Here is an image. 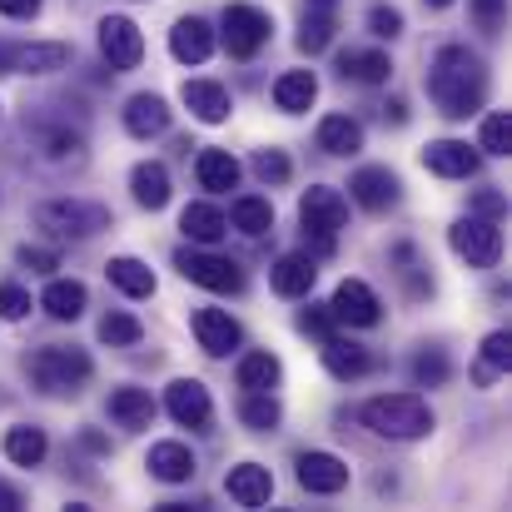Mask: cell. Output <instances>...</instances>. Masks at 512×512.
<instances>
[{"mask_svg": "<svg viewBox=\"0 0 512 512\" xmlns=\"http://www.w3.org/2000/svg\"><path fill=\"white\" fill-rule=\"evenodd\" d=\"M224 50L234 55V60H254L264 45H269V35H274V20H269V10H259V5H224Z\"/></svg>", "mask_w": 512, "mask_h": 512, "instance_id": "6", "label": "cell"}, {"mask_svg": "<svg viewBox=\"0 0 512 512\" xmlns=\"http://www.w3.org/2000/svg\"><path fill=\"white\" fill-rule=\"evenodd\" d=\"M110 423L125 428V433H140L155 423V398L150 388H115L110 393Z\"/></svg>", "mask_w": 512, "mask_h": 512, "instance_id": "22", "label": "cell"}, {"mask_svg": "<svg viewBox=\"0 0 512 512\" xmlns=\"http://www.w3.org/2000/svg\"><path fill=\"white\" fill-rule=\"evenodd\" d=\"M110 284L120 289V294H130V299H155V269L150 264H140V259H130V254H120V259H110Z\"/></svg>", "mask_w": 512, "mask_h": 512, "instance_id": "28", "label": "cell"}, {"mask_svg": "<svg viewBox=\"0 0 512 512\" xmlns=\"http://www.w3.org/2000/svg\"><path fill=\"white\" fill-rule=\"evenodd\" d=\"M179 229H184V239H189V244H219V239L229 234V219H224V209H214V204L194 199V204H184Z\"/></svg>", "mask_w": 512, "mask_h": 512, "instance_id": "26", "label": "cell"}, {"mask_svg": "<svg viewBox=\"0 0 512 512\" xmlns=\"http://www.w3.org/2000/svg\"><path fill=\"white\" fill-rule=\"evenodd\" d=\"M319 269H314V254H279V264L269 269V284L279 299H304L314 289Z\"/></svg>", "mask_w": 512, "mask_h": 512, "instance_id": "21", "label": "cell"}, {"mask_svg": "<svg viewBox=\"0 0 512 512\" xmlns=\"http://www.w3.org/2000/svg\"><path fill=\"white\" fill-rule=\"evenodd\" d=\"M174 269H179L189 284L209 289V294H244V269H239L234 259H224V254L179 249V254H174Z\"/></svg>", "mask_w": 512, "mask_h": 512, "instance_id": "8", "label": "cell"}, {"mask_svg": "<svg viewBox=\"0 0 512 512\" xmlns=\"http://www.w3.org/2000/svg\"><path fill=\"white\" fill-rule=\"evenodd\" d=\"M165 408L179 428H194V433H204L214 423V403H209V388L199 378H174L170 393H165Z\"/></svg>", "mask_w": 512, "mask_h": 512, "instance_id": "11", "label": "cell"}, {"mask_svg": "<svg viewBox=\"0 0 512 512\" xmlns=\"http://www.w3.org/2000/svg\"><path fill=\"white\" fill-rule=\"evenodd\" d=\"M45 453H50V443H45L40 428H10V433H5V458H10L15 468H40Z\"/></svg>", "mask_w": 512, "mask_h": 512, "instance_id": "37", "label": "cell"}, {"mask_svg": "<svg viewBox=\"0 0 512 512\" xmlns=\"http://www.w3.org/2000/svg\"><path fill=\"white\" fill-rule=\"evenodd\" d=\"M309 10H339V0H309Z\"/></svg>", "mask_w": 512, "mask_h": 512, "instance_id": "53", "label": "cell"}, {"mask_svg": "<svg viewBox=\"0 0 512 512\" xmlns=\"http://www.w3.org/2000/svg\"><path fill=\"white\" fill-rule=\"evenodd\" d=\"M319 353H324V368H329L339 383H353V378H363V373L373 368L368 348H363V343H353V339H339V334H329Z\"/></svg>", "mask_w": 512, "mask_h": 512, "instance_id": "23", "label": "cell"}, {"mask_svg": "<svg viewBox=\"0 0 512 512\" xmlns=\"http://www.w3.org/2000/svg\"><path fill=\"white\" fill-rule=\"evenodd\" d=\"M224 488H229V498L239 508H264L274 498V473L264 463H239V468H229Z\"/></svg>", "mask_w": 512, "mask_h": 512, "instance_id": "20", "label": "cell"}, {"mask_svg": "<svg viewBox=\"0 0 512 512\" xmlns=\"http://www.w3.org/2000/svg\"><path fill=\"white\" fill-rule=\"evenodd\" d=\"M343 224H348V204H343L339 189H329V184H314L304 199H299V229H304V239H309V249L314 254H334L339 249V234Z\"/></svg>", "mask_w": 512, "mask_h": 512, "instance_id": "4", "label": "cell"}, {"mask_svg": "<svg viewBox=\"0 0 512 512\" xmlns=\"http://www.w3.org/2000/svg\"><path fill=\"white\" fill-rule=\"evenodd\" d=\"M254 174H259L264 184H284V179L294 174V165H289L284 150H259V155H254Z\"/></svg>", "mask_w": 512, "mask_h": 512, "instance_id": "43", "label": "cell"}, {"mask_svg": "<svg viewBox=\"0 0 512 512\" xmlns=\"http://www.w3.org/2000/svg\"><path fill=\"white\" fill-rule=\"evenodd\" d=\"M299 488L304 493H319V498H334L348 488V463L334 453H299Z\"/></svg>", "mask_w": 512, "mask_h": 512, "instance_id": "15", "label": "cell"}, {"mask_svg": "<svg viewBox=\"0 0 512 512\" xmlns=\"http://www.w3.org/2000/svg\"><path fill=\"white\" fill-rule=\"evenodd\" d=\"M508 368H512V339H508V329H498V334L483 339V353H478V363H473V383H478V388H493Z\"/></svg>", "mask_w": 512, "mask_h": 512, "instance_id": "29", "label": "cell"}, {"mask_svg": "<svg viewBox=\"0 0 512 512\" xmlns=\"http://www.w3.org/2000/svg\"><path fill=\"white\" fill-rule=\"evenodd\" d=\"M194 174H199V189L224 194V189H234V184H239V160H234L229 150H199Z\"/></svg>", "mask_w": 512, "mask_h": 512, "instance_id": "32", "label": "cell"}, {"mask_svg": "<svg viewBox=\"0 0 512 512\" xmlns=\"http://www.w3.org/2000/svg\"><path fill=\"white\" fill-rule=\"evenodd\" d=\"M279 418H284V408H279L274 393H244V403H239V423H244L249 433H274Z\"/></svg>", "mask_w": 512, "mask_h": 512, "instance_id": "38", "label": "cell"}, {"mask_svg": "<svg viewBox=\"0 0 512 512\" xmlns=\"http://www.w3.org/2000/svg\"><path fill=\"white\" fill-rule=\"evenodd\" d=\"M0 15H10V20H35V15H40V0H0Z\"/></svg>", "mask_w": 512, "mask_h": 512, "instance_id": "49", "label": "cell"}, {"mask_svg": "<svg viewBox=\"0 0 512 512\" xmlns=\"http://www.w3.org/2000/svg\"><path fill=\"white\" fill-rule=\"evenodd\" d=\"M35 229L50 234V239H90L100 229H110V209L100 204H80V199H45L35 209Z\"/></svg>", "mask_w": 512, "mask_h": 512, "instance_id": "5", "label": "cell"}, {"mask_svg": "<svg viewBox=\"0 0 512 512\" xmlns=\"http://www.w3.org/2000/svg\"><path fill=\"white\" fill-rule=\"evenodd\" d=\"M448 358H443V348H423L418 358H413V383L418 388H443L448 383Z\"/></svg>", "mask_w": 512, "mask_h": 512, "instance_id": "42", "label": "cell"}, {"mask_svg": "<svg viewBox=\"0 0 512 512\" xmlns=\"http://www.w3.org/2000/svg\"><path fill=\"white\" fill-rule=\"evenodd\" d=\"M398 174L388 170V165H363V170H353L348 179V194H353V204L358 209H368V214H383V209H393L398 204Z\"/></svg>", "mask_w": 512, "mask_h": 512, "instance_id": "13", "label": "cell"}, {"mask_svg": "<svg viewBox=\"0 0 512 512\" xmlns=\"http://www.w3.org/2000/svg\"><path fill=\"white\" fill-rule=\"evenodd\" d=\"M314 100H319L314 70H284V75L274 80V105H279L284 115H304V110H314Z\"/></svg>", "mask_w": 512, "mask_h": 512, "instance_id": "25", "label": "cell"}, {"mask_svg": "<svg viewBox=\"0 0 512 512\" xmlns=\"http://www.w3.org/2000/svg\"><path fill=\"white\" fill-rule=\"evenodd\" d=\"M150 478H160V483H189L194 478V453L184 443H155L150 448Z\"/></svg>", "mask_w": 512, "mask_h": 512, "instance_id": "33", "label": "cell"}, {"mask_svg": "<svg viewBox=\"0 0 512 512\" xmlns=\"http://www.w3.org/2000/svg\"><path fill=\"white\" fill-rule=\"evenodd\" d=\"M503 15H508V0H473V20L483 35H498L503 30Z\"/></svg>", "mask_w": 512, "mask_h": 512, "instance_id": "47", "label": "cell"}, {"mask_svg": "<svg viewBox=\"0 0 512 512\" xmlns=\"http://www.w3.org/2000/svg\"><path fill=\"white\" fill-rule=\"evenodd\" d=\"M130 189H135V204L140 209H165L170 204V170L160 160H145V165H135V174H130Z\"/></svg>", "mask_w": 512, "mask_h": 512, "instance_id": "30", "label": "cell"}, {"mask_svg": "<svg viewBox=\"0 0 512 512\" xmlns=\"http://www.w3.org/2000/svg\"><path fill=\"white\" fill-rule=\"evenodd\" d=\"M483 165V155H478V145H468V140H433L428 150H423V170L438 174V179H473Z\"/></svg>", "mask_w": 512, "mask_h": 512, "instance_id": "14", "label": "cell"}, {"mask_svg": "<svg viewBox=\"0 0 512 512\" xmlns=\"http://www.w3.org/2000/svg\"><path fill=\"white\" fill-rule=\"evenodd\" d=\"M319 150L334 155V160H348L363 150V125L353 115H324L319 120Z\"/></svg>", "mask_w": 512, "mask_h": 512, "instance_id": "27", "label": "cell"}, {"mask_svg": "<svg viewBox=\"0 0 512 512\" xmlns=\"http://www.w3.org/2000/svg\"><path fill=\"white\" fill-rule=\"evenodd\" d=\"M478 150H483V155H508V150H512V115H508V110H493V115L483 120Z\"/></svg>", "mask_w": 512, "mask_h": 512, "instance_id": "41", "label": "cell"}, {"mask_svg": "<svg viewBox=\"0 0 512 512\" xmlns=\"http://www.w3.org/2000/svg\"><path fill=\"white\" fill-rule=\"evenodd\" d=\"M334 314H329V304H309V309H299V334H314V339L324 343L329 334H334Z\"/></svg>", "mask_w": 512, "mask_h": 512, "instance_id": "44", "label": "cell"}, {"mask_svg": "<svg viewBox=\"0 0 512 512\" xmlns=\"http://www.w3.org/2000/svg\"><path fill=\"white\" fill-rule=\"evenodd\" d=\"M85 304H90V294H85L80 279H50L45 294H40V309H45L55 324H75V319L85 314Z\"/></svg>", "mask_w": 512, "mask_h": 512, "instance_id": "24", "label": "cell"}, {"mask_svg": "<svg viewBox=\"0 0 512 512\" xmlns=\"http://www.w3.org/2000/svg\"><path fill=\"white\" fill-rule=\"evenodd\" d=\"M35 140H40V155H45V160H55V165H65V160H80V155H85V135H80V130H70V125H40V130H35Z\"/></svg>", "mask_w": 512, "mask_h": 512, "instance_id": "36", "label": "cell"}, {"mask_svg": "<svg viewBox=\"0 0 512 512\" xmlns=\"http://www.w3.org/2000/svg\"><path fill=\"white\" fill-rule=\"evenodd\" d=\"M170 50L179 65H204L209 55H214V30H209V20H199V15H179L170 30Z\"/></svg>", "mask_w": 512, "mask_h": 512, "instance_id": "18", "label": "cell"}, {"mask_svg": "<svg viewBox=\"0 0 512 512\" xmlns=\"http://www.w3.org/2000/svg\"><path fill=\"white\" fill-rule=\"evenodd\" d=\"M503 209H508V199H503V194H493V189H483V194H478V214H488V219H498Z\"/></svg>", "mask_w": 512, "mask_h": 512, "instance_id": "50", "label": "cell"}, {"mask_svg": "<svg viewBox=\"0 0 512 512\" xmlns=\"http://www.w3.org/2000/svg\"><path fill=\"white\" fill-rule=\"evenodd\" d=\"M194 339H199V348H204L209 358H229V353L244 343V329H239L224 309H199V314H194Z\"/></svg>", "mask_w": 512, "mask_h": 512, "instance_id": "16", "label": "cell"}, {"mask_svg": "<svg viewBox=\"0 0 512 512\" xmlns=\"http://www.w3.org/2000/svg\"><path fill=\"white\" fill-rule=\"evenodd\" d=\"M184 110L199 120V125H224L229 120V110H234V100H229V90L219 85V80H184Z\"/></svg>", "mask_w": 512, "mask_h": 512, "instance_id": "17", "label": "cell"}, {"mask_svg": "<svg viewBox=\"0 0 512 512\" xmlns=\"http://www.w3.org/2000/svg\"><path fill=\"white\" fill-rule=\"evenodd\" d=\"M363 428L388 438V443H413V438H428L433 433V408L418 398V393H378L363 403Z\"/></svg>", "mask_w": 512, "mask_h": 512, "instance_id": "2", "label": "cell"}, {"mask_svg": "<svg viewBox=\"0 0 512 512\" xmlns=\"http://www.w3.org/2000/svg\"><path fill=\"white\" fill-rule=\"evenodd\" d=\"M25 314H30V294L20 284H0V319L5 324H20Z\"/></svg>", "mask_w": 512, "mask_h": 512, "instance_id": "46", "label": "cell"}, {"mask_svg": "<svg viewBox=\"0 0 512 512\" xmlns=\"http://www.w3.org/2000/svg\"><path fill=\"white\" fill-rule=\"evenodd\" d=\"M368 30H373L378 40L403 35V10H393V5H373V10H368Z\"/></svg>", "mask_w": 512, "mask_h": 512, "instance_id": "45", "label": "cell"}, {"mask_svg": "<svg viewBox=\"0 0 512 512\" xmlns=\"http://www.w3.org/2000/svg\"><path fill=\"white\" fill-rule=\"evenodd\" d=\"M428 95L438 105V115L448 120H468L483 110L488 100V70L468 45H443L428 65Z\"/></svg>", "mask_w": 512, "mask_h": 512, "instance_id": "1", "label": "cell"}, {"mask_svg": "<svg viewBox=\"0 0 512 512\" xmlns=\"http://www.w3.org/2000/svg\"><path fill=\"white\" fill-rule=\"evenodd\" d=\"M25 368H30V383L40 393H50V398H75L90 383V373H95L90 353L85 348H65V343H50V348L30 353Z\"/></svg>", "mask_w": 512, "mask_h": 512, "instance_id": "3", "label": "cell"}, {"mask_svg": "<svg viewBox=\"0 0 512 512\" xmlns=\"http://www.w3.org/2000/svg\"><path fill=\"white\" fill-rule=\"evenodd\" d=\"M100 55L110 70H135L145 60V35L130 15H105L100 20Z\"/></svg>", "mask_w": 512, "mask_h": 512, "instance_id": "10", "label": "cell"}, {"mask_svg": "<svg viewBox=\"0 0 512 512\" xmlns=\"http://www.w3.org/2000/svg\"><path fill=\"white\" fill-rule=\"evenodd\" d=\"M15 264H20V269L45 274V269H60V254H55V249H40V244H25V249L15 254Z\"/></svg>", "mask_w": 512, "mask_h": 512, "instance_id": "48", "label": "cell"}, {"mask_svg": "<svg viewBox=\"0 0 512 512\" xmlns=\"http://www.w3.org/2000/svg\"><path fill=\"white\" fill-rule=\"evenodd\" d=\"M339 75L358 80V85H383L393 75V60L383 50H343L339 55Z\"/></svg>", "mask_w": 512, "mask_h": 512, "instance_id": "31", "label": "cell"}, {"mask_svg": "<svg viewBox=\"0 0 512 512\" xmlns=\"http://www.w3.org/2000/svg\"><path fill=\"white\" fill-rule=\"evenodd\" d=\"M100 339L110 343V348H130V343L145 339V329H140V319H135V314H120V309H110V314L100 319Z\"/></svg>", "mask_w": 512, "mask_h": 512, "instance_id": "40", "label": "cell"}, {"mask_svg": "<svg viewBox=\"0 0 512 512\" xmlns=\"http://www.w3.org/2000/svg\"><path fill=\"white\" fill-rule=\"evenodd\" d=\"M448 244H453V254L468 259L473 269H493V264L503 259V229H498V219H488V214L458 219V224L448 229Z\"/></svg>", "mask_w": 512, "mask_h": 512, "instance_id": "7", "label": "cell"}, {"mask_svg": "<svg viewBox=\"0 0 512 512\" xmlns=\"http://www.w3.org/2000/svg\"><path fill=\"white\" fill-rule=\"evenodd\" d=\"M234 378H239V388H244V393H274V388H279V378H284V368H279V358H274V353H244Z\"/></svg>", "mask_w": 512, "mask_h": 512, "instance_id": "35", "label": "cell"}, {"mask_svg": "<svg viewBox=\"0 0 512 512\" xmlns=\"http://www.w3.org/2000/svg\"><path fill=\"white\" fill-rule=\"evenodd\" d=\"M125 130L135 135V140H155V135H165L170 130V105H165V95H130L125 100Z\"/></svg>", "mask_w": 512, "mask_h": 512, "instance_id": "19", "label": "cell"}, {"mask_svg": "<svg viewBox=\"0 0 512 512\" xmlns=\"http://www.w3.org/2000/svg\"><path fill=\"white\" fill-rule=\"evenodd\" d=\"M229 224H234L239 234L259 239V234H269V229H274V204H269V199H259V194H239V199L229 204Z\"/></svg>", "mask_w": 512, "mask_h": 512, "instance_id": "34", "label": "cell"}, {"mask_svg": "<svg viewBox=\"0 0 512 512\" xmlns=\"http://www.w3.org/2000/svg\"><path fill=\"white\" fill-rule=\"evenodd\" d=\"M65 65H70V45L60 40H35V45L0 40V75H55Z\"/></svg>", "mask_w": 512, "mask_h": 512, "instance_id": "9", "label": "cell"}, {"mask_svg": "<svg viewBox=\"0 0 512 512\" xmlns=\"http://www.w3.org/2000/svg\"><path fill=\"white\" fill-rule=\"evenodd\" d=\"M20 508H25V493L10 488V483H0V512H20Z\"/></svg>", "mask_w": 512, "mask_h": 512, "instance_id": "51", "label": "cell"}, {"mask_svg": "<svg viewBox=\"0 0 512 512\" xmlns=\"http://www.w3.org/2000/svg\"><path fill=\"white\" fill-rule=\"evenodd\" d=\"M334 30H339L334 10H304V20H299V50H304V55L329 50V45H334Z\"/></svg>", "mask_w": 512, "mask_h": 512, "instance_id": "39", "label": "cell"}, {"mask_svg": "<svg viewBox=\"0 0 512 512\" xmlns=\"http://www.w3.org/2000/svg\"><path fill=\"white\" fill-rule=\"evenodd\" d=\"M383 115H388L393 125H403V120H408V105H403V100H388V110H383Z\"/></svg>", "mask_w": 512, "mask_h": 512, "instance_id": "52", "label": "cell"}, {"mask_svg": "<svg viewBox=\"0 0 512 512\" xmlns=\"http://www.w3.org/2000/svg\"><path fill=\"white\" fill-rule=\"evenodd\" d=\"M329 314L339 324H348V329H373L383 319V304H378V294L363 279H343L334 289V299H329Z\"/></svg>", "mask_w": 512, "mask_h": 512, "instance_id": "12", "label": "cell"}, {"mask_svg": "<svg viewBox=\"0 0 512 512\" xmlns=\"http://www.w3.org/2000/svg\"><path fill=\"white\" fill-rule=\"evenodd\" d=\"M423 5H433V10H448V5H453V0H423Z\"/></svg>", "mask_w": 512, "mask_h": 512, "instance_id": "54", "label": "cell"}]
</instances>
